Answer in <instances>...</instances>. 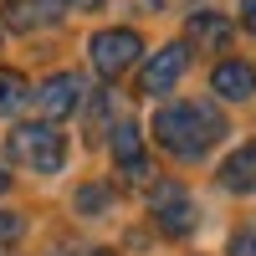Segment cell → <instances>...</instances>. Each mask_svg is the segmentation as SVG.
Listing matches in <instances>:
<instances>
[{"mask_svg":"<svg viewBox=\"0 0 256 256\" xmlns=\"http://www.w3.org/2000/svg\"><path fill=\"white\" fill-rule=\"evenodd\" d=\"M210 88H216L226 102H241V98L256 92V67H251V62L226 56V62H216V72H210Z\"/></svg>","mask_w":256,"mask_h":256,"instance_id":"obj_8","label":"cell"},{"mask_svg":"<svg viewBox=\"0 0 256 256\" xmlns=\"http://www.w3.org/2000/svg\"><path fill=\"white\" fill-rule=\"evenodd\" d=\"M184 41H190V52H226L230 46V20L216 16V10H200V16H190Z\"/></svg>","mask_w":256,"mask_h":256,"instance_id":"obj_9","label":"cell"},{"mask_svg":"<svg viewBox=\"0 0 256 256\" xmlns=\"http://www.w3.org/2000/svg\"><path fill=\"white\" fill-rule=\"evenodd\" d=\"M10 159L20 169H31V174H56L62 159H67V144H62L56 123H16L10 128Z\"/></svg>","mask_w":256,"mask_h":256,"instance_id":"obj_2","label":"cell"},{"mask_svg":"<svg viewBox=\"0 0 256 256\" xmlns=\"http://www.w3.org/2000/svg\"><path fill=\"white\" fill-rule=\"evenodd\" d=\"M108 148H113V159H118V169H123L128 184H154V164H148V154H144V134H138L134 123H113Z\"/></svg>","mask_w":256,"mask_h":256,"instance_id":"obj_6","label":"cell"},{"mask_svg":"<svg viewBox=\"0 0 256 256\" xmlns=\"http://www.w3.org/2000/svg\"><path fill=\"white\" fill-rule=\"evenodd\" d=\"M56 20V6L52 0H10L6 6V26L10 31H41Z\"/></svg>","mask_w":256,"mask_h":256,"instance_id":"obj_11","label":"cell"},{"mask_svg":"<svg viewBox=\"0 0 256 256\" xmlns=\"http://www.w3.org/2000/svg\"><path fill=\"white\" fill-rule=\"evenodd\" d=\"M246 31L256 36V0H251V6H246Z\"/></svg>","mask_w":256,"mask_h":256,"instance_id":"obj_17","label":"cell"},{"mask_svg":"<svg viewBox=\"0 0 256 256\" xmlns=\"http://www.w3.org/2000/svg\"><path fill=\"white\" fill-rule=\"evenodd\" d=\"M16 236H20V216H6V210H0V251H6Z\"/></svg>","mask_w":256,"mask_h":256,"instance_id":"obj_14","label":"cell"},{"mask_svg":"<svg viewBox=\"0 0 256 256\" xmlns=\"http://www.w3.org/2000/svg\"><path fill=\"white\" fill-rule=\"evenodd\" d=\"M154 138L174 159H200V154H210V148L226 138V118H220V108H210V102L184 98V102H169V108L154 113Z\"/></svg>","mask_w":256,"mask_h":256,"instance_id":"obj_1","label":"cell"},{"mask_svg":"<svg viewBox=\"0 0 256 256\" xmlns=\"http://www.w3.org/2000/svg\"><path fill=\"white\" fill-rule=\"evenodd\" d=\"M92 256H113V251H92Z\"/></svg>","mask_w":256,"mask_h":256,"instance_id":"obj_19","label":"cell"},{"mask_svg":"<svg viewBox=\"0 0 256 256\" xmlns=\"http://www.w3.org/2000/svg\"><path fill=\"white\" fill-rule=\"evenodd\" d=\"M220 184L236 190V195H251V190H256V138L241 144L236 154H226V164H220Z\"/></svg>","mask_w":256,"mask_h":256,"instance_id":"obj_10","label":"cell"},{"mask_svg":"<svg viewBox=\"0 0 256 256\" xmlns=\"http://www.w3.org/2000/svg\"><path fill=\"white\" fill-rule=\"evenodd\" d=\"M148 205H154V226L164 236H190L195 230V205H190L184 184H169V180L148 184Z\"/></svg>","mask_w":256,"mask_h":256,"instance_id":"obj_4","label":"cell"},{"mask_svg":"<svg viewBox=\"0 0 256 256\" xmlns=\"http://www.w3.org/2000/svg\"><path fill=\"white\" fill-rule=\"evenodd\" d=\"M26 98H31L26 77H20V72H0V113H20Z\"/></svg>","mask_w":256,"mask_h":256,"instance_id":"obj_12","label":"cell"},{"mask_svg":"<svg viewBox=\"0 0 256 256\" xmlns=\"http://www.w3.org/2000/svg\"><path fill=\"white\" fill-rule=\"evenodd\" d=\"M82 82L77 72H56V77H46L41 82V92H36V108L46 113V123L52 118H67V113H77V102H82Z\"/></svg>","mask_w":256,"mask_h":256,"instance_id":"obj_7","label":"cell"},{"mask_svg":"<svg viewBox=\"0 0 256 256\" xmlns=\"http://www.w3.org/2000/svg\"><path fill=\"white\" fill-rule=\"evenodd\" d=\"M88 56H92L98 77H118V72H128V67L144 56V41H138V31L113 26V31H98V36L88 41Z\"/></svg>","mask_w":256,"mask_h":256,"instance_id":"obj_3","label":"cell"},{"mask_svg":"<svg viewBox=\"0 0 256 256\" xmlns=\"http://www.w3.org/2000/svg\"><path fill=\"white\" fill-rule=\"evenodd\" d=\"M6 184H10V174H6V169H0V195H6Z\"/></svg>","mask_w":256,"mask_h":256,"instance_id":"obj_18","label":"cell"},{"mask_svg":"<svg viewBox=\"0 0 256 256\" xmlns=\"http://www.w3.org/2000/svg\"><path fill=\"white\" fill-rule=\"evenodd\" d=\"M184 67H190V41H169V46H159L154 56L144 62V72H138V92H144V98L169 92V88L184 77Z\"/></svg>","mask_w":256,"mask_h":256,"instance_id":"obj_5","label":"cell"},{"mask_svg":"<svg viewBox=\"0 0 256 256\" xmlns=\"http://www.w3.org/2000/svg\"><path fill=\"white\" fill-rule=\"evenodd\" d=\"M108 205H113V190H108V184L77 190V210H82V216H98V210H108Z\"/></svg>","mask_w":256,"mask_h":256,"instance_id":"obj_13","label":"cell"},{"mask_svg":"<svg viewBox=\"0 0 256 256\" xmlns=\"http://www.w3.org/2000/svg\"><path fill=\"white\" fill-rule=\"evenodd\" d=\"M230 256H256V230H241V236H230Z\"/></svg>","mask_w":256,"mask_h":256,"instance_id":"obj_15","label":"cell"},{"mask_svg":"<svg viewBox=\"0 0 256 256\" xmlns=\"http://www.w3.org/2000/svg\"><path fill=\"white\" fill-rule=\"evenodd\" d=\"M52 6H62V10H98L102 0H52Z\"/></svg>","mask_w":256,"mask_h":256,"instance_id":"obj_16","label":"cell"}]
</instances>
